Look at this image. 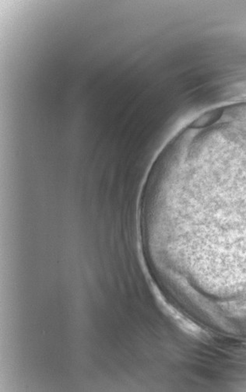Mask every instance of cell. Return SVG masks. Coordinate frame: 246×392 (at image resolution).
<instances>
[{
	"label": "cell",
	"instance_id": "obj_1",
	"mask_svg": "<svg viewBox=\"0 0 246 392\" xmlns=\"http://www.w3.org/2000/svg\"><path fill=\"white\" fill-rule=\"evenodd\" d=\"M223 111L221 109H215L207 112L204 115L193 122V127L194 128H204V127L208 126L211 124L218 120L220 117L222 115Z\"/></svg>",
	"mask_w": 246,
	"mask_h": 392
}]
</instances>
